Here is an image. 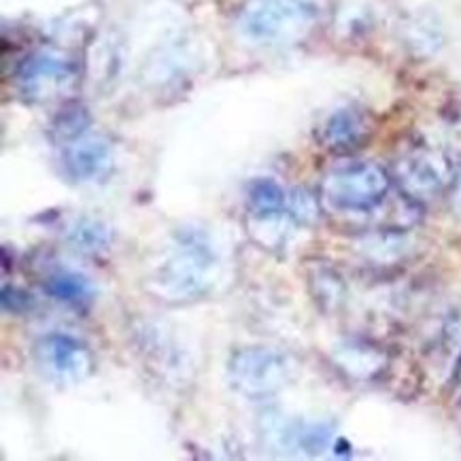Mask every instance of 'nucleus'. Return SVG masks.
<instances>
[{
    "label": "nucleus",
    "instance_id": "nucleus-6",
    "mask_svg": "<svg viewBox=\"0 0 461 461\" xmlns=\"http://www.w3.org/2000/svg\"><path fill=\"white\" fill-rule=\"evenodd\" d=\"M75 79L73 62L56 51H37L17 70V87L28 100H50Z\"/></svg>",
    "mask_w": 461,
    "mask_h": 461
},
{
    "label": "nucleus",
    "instance_id": "nucleus-13",
    "mask_svg": "<svg viewBox=\"0 0 461 461\" xmlns=\"http://www.w3.org/2000/svg\"><path fill=\"white\" fill-rule=\"evenodd\" d=\"M289 211H292L294 217H298L300 221H309L315 217V203L309 194L295 192L292 198H289Z\"/></svg>",
    "mask_w": 461,
    "mask_h": 461
},
{
    "label": "nucleus",
    "instance_id": "nucleus-12",
    "mask_svg": "<svg viewBox=\"0 0 461 461\" xmlns=\"http://www.w3.org/2000/svg\"><path fill=\"white\" fill-rule=\"evenodd\" d=\"M67 240L75 251L90 253V256H94V253H103L109 249L111 230L106 228L103 221L84 217V220H77L70 223Z\"/></svg>",
    "mask_w": 461,
    "mask_h": 461
},
{
    "label": "nucleus",
    "instance_id": "nucleus-4",
    "mask_svg": "<svg viewBox=\"0 0 461 461\" xmlns=\"http://www.w3.org/2000/svg\"><path fill=\"white\" fill-rule=\"evenodd\" d=\"M294 366L285 353L270 347H249L230 357V385L247 398H268L287 385Z\"/></svg>",
    "mask_w": 461,
    "mask_h": 461
},
{
    "label": "nucleus",
    "instance_id": "nucleus-14",
    "mask_svg": "<svg viewBox=\"0 0 461 461\" xmlns=\"http://www.w3.org/2000/svg\"><path fill=\"white\" fill-rule=\"evenodd\" d=\"M451 206H453V211L457 212V215L461 217V168L457 170V175H455V181H453Z\"/></svg>",
    "mask_w": 461,
    "mask_h": 461
},
{
    "label": "nucleus",
    "instance_id": "nucleus-8",
    "mask_svg": "<svg viewBox=\"0 0 461 461\" xmlns=\"http://www.w3.org/2000/svg\"><path fill=\"white\" fill-rule=\"evenodd\" d=\"M402 185L417 198H429L440 192L447 181V164L436 153H415L400 167Z\"/></svg>",
    "mask_w": 461,
    "mask_h": 461
},
{
    "label": "nucleus",
    "instance_id": "nucleus-3",
    "mask_svg": "<svg viewBox=\"0 0 461 461\" xmlns=\"http://www.w3.org/2000/svg\"><path fill=\"white\" fill-rule=\"evenodd\" d=\"M389 192V176L378 164L357 162L336 168L323 181V200L340 212H368Z\"/></svg>",
    "mask_w": 461,
    "mask_h": 461
},
{
    "label": "nucleus",
    "instance_id": "nucleus-2",
    "mask_svg": "<svg viewBox=\"0 0 461 461\" xmlns=\"http://www.w3.org/2000/svg\"><path fill=\"white\" fill-rule=\"evenodd\" d=\"M323 15V0H249L239 32L253 45H281L303 39Z\"/></svg>",
    "mask_w": 461,
    "mask_h": 461
},
{
    "label": "nucleus",
    "instance_id": "nucleus-7",
    "mask_svg": "<svg viewBox=\"0 0 461 461\" xmlns=\"http://www.w3.org/2000/svg\"><path fill=\"white\" fill-rule=\"evenodd\" d=\"M113 164V149L104 137L98 134H79L67 140L62 149V168L68 179L77 183H90L111 170Z\"/></svg>",
    "mask_w": 461,
    "mask_h": 461
},
{
    "label": "nucleus",
    "instance_id": "nucleus-1",
    "mask_svg": "<svg viewBox=\"0 0 461 461\" xmlns=\"http://www.w3.org/2000/svg\"><path fill=\"white\" fill-rule=\"evenodd\" d=\"M217 279V258L200 232H181L158 266L151 285L162 300L187 303L204 295Z\"/></svg>",
    "mask_w": 461,
    "mask_h": 461
},
{
    "label": "nucleus",
    "instance_id": "nucleus-9",
    "mask_svg": "<svg viewBox=\"0 0 461 461\" xmlns=\"http://www.w3.org/2000/svg\"><path fill=\"white\" fill-rule=\"evenodd\" d=\"M370 134V122L362 111L345 106L334 111L321 128V140L325 147L334 151L356 149Z\"/></svg>",
    "mask_w": 461,
    "mask_h": 461
},
{
    "label": "nucleus",
    "instance_id": "nucleus-10",
    "mask_svg": "<svg viewBox=\"0 0 461 461\" xmlns=\"http://www.w3.org/2000/svg\"><path fill=\"white\" fill-rule=\"evenodd\" d=\"M287 194L273 179H258L249 187V209L253 220H270L283 217L287 206Z\"/></svg>",
    "mask_w": 461,
    "mask_h": 461
},
{
    "label": "nucleus",
    "instance_id": "nucleus-11",
    "mask_svg": "<svg viewBox=\"0 0 461 461\" xmlns=\"http://www.w3.org/2000/svg\"><path fill=\"white\" fill-rule=\"evenodd\" d=\"M47 292H50L51 298L58 300V303L77 306V309L90 304L94 298V289L90 285V281L77 273H68V270L51 275L50 279H47Z\"/></svg>",
    "mask_w": 461,
    "mask_h": 461
},
{
    "label": "nucleus",
    "instance_id": "nucleus-5",
    "mask_svg": "<svg viewBox=\"0 0 461 461\" xmlns=\"http://www.w3.org/2000/svg\"><path fill=\"white\" fill-rule=\"evenodd\" d=\"M39 370L58 385H73L92 372V356L86 345L68 334H47L34 347Z\"/></svg>",
    "mask_w": 461,
    "mask_h": 461
}]
</instances>
